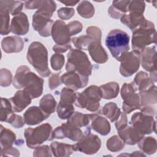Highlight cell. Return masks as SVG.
I'll use <instances>...</instances> for the list:
<instances>
[{
    "mask_svg": "<svg viewBox=\"0 0 157 157\" xmlns=\"http://www.w3.org/2000/svg\"><path fill=\"white\" fill-rule=\"evenodd\" d=\"M43 83V79L31 72L26 66L18 68L13 78V86L18 89L23 88L32 98H36L42 94Z\"/></svg>",
    "mask_w": 157,
    "mask_h": 157,
    "instance_id": "obj_1",
    "label": "cell"
},
{
    "mask_svg": "<svg viewBox=\"0 0 157 157\" xmlns=\"http://www.w3.org/2000/svg\"><path fill=\"white\" fill-rule=\"evenodd\" d=\"M27 59L41 76L47 77L50 75L47 50L41 43L34 42L30 45L27 53Z\"/></svg>",
    "mask_w": 157,
    "mask_h": 157,
    "instance_id": "obj_2",
    "label": "cell"
},
{
    "mask_svg": "<svg viewBox=\"0 0 157 157\" xmlns=\"http://www.w3.org/2000/svg\"><path fill=\"white\" fill-rule=\"evenodd\" d=\"M129 37L128 34L120 29L109 32L105 39V45L112 55L117 60L129 50Z\"/></svg>",
    "mask_w": 157,
    "mask_h": 157,
    "instance_id": "obj_3",
    "label": "cell"
},
{
    "mask_svg": "<svg viewBox=\"0 0 157 157\" xmlns=\"http://www.w3.org/2000/svg\"><path fill=\"white\" fill-rule=\"evenodd\" d=\"M153 42L156 43V31L151 22L147 21L144 25L134 29L132 46L134 50L143 51L146 45Z\"/></svg>",
    "mask_w": 157,
    "mask_h": 157,
    "instance_id": "obj_4",
    "label": "cell"
},
{
    "mask_svg": "<svg viewBox=\"0 0 157 157\" xmlns=\"http://www.w3.org/2000/svg\"><path fill=\"white\" fill-rule=\"evenodd\" d=\"M66 70L77 72L78 74L88 78L91 73L92 66L86 55L78 50H72L67 55Z\"/></svg>",
    "mask_w": 157,
    "mask_h": 157,
    "instance_id": "obj_5",
    "label": "cell"
},
{
    "mask_svg": "<svg viewBox=\"0 0 157 157\" xmlns=\"http://www.w3.org/2000/svg\"><path fill=\"white\" fill-rule=\"evenodd\" d=\"M102 98L100 88L90 86L80 94H77L75 105L94 112L99 107V101Z\"/></svg>",
    "mask_w": 157,
    "mask_h": 157,
    "instance_id": "obj_6",
    "label": "cell"
},
{
    "mask_svg": "<svg viewBox=\"0 0 157 157\" xmlns=\"http://www.w3.org/2000/svg\"><path fill=\"white\" fill-rule=\"evenodd\" d=\"M52 127L48 123H45L36 128H28L25 131V137L26 144L29 148L37 147L47 140H50Z\"/></svg>",
    "mask_w": 157,
    "mask_h": 157,
    "instance_id": "obj_7",
    "label": "cell"
},
{
    "mask_svg": "<svg viewBox=\"0 0 157 157\" xmlns=\"http://www.w3.org/2000/svg\"><path fill=\"white\" fill-rule=\"evenodd\" d=\"M77 94L74 90L64 88L61 93V99L58 105V115L61 119L70 118L74 111L73 103L75 101Z\"/></svg>",
    "mask_w": 157,
    "mask_h": 157,
    "instance_id": "obj_8",
    "label": "cell"
},
{
    "mask_svg": "<svg viewBox=\"0 0 157 157\" xmlns=\"http://www.w3.org/2000/svg\"><path fill=\"white\" fill-rule=\"evenodd\" d=\"M137 90V88L132 83H125L122 86L121 94L124 100L123 108L126 113H129L131 111L140 108L139 95L135 93Z\"/></svg>",
    "mask_w": 157,
    "mask_h": 157,
    "instance_id": "obj_9",
    "label": "cell"
},
{
    "mask_svg": "<svg viewBox=\"0 0 157 157\" xmlns=\"http://www.w3.org/2000/svg\"><path fill=\"white\" fill-rule=\"evenodd\" d=\"M118 61H121V74L124 77L131 76L136 72L139 67L140 53L136 50L129 53L126 52Z\"/></svg>",
    "mask_w": 157,
    "mask_h": 157,
    "instance_id": "obj_10",
    "label": "cell"
},
{
    "mask_svg": "<svg viewBox=\"0 0 157 157\" xmlns=\"http://www.w3.org/2000/svg\"><path fill=\"white\" fill-rule=\"evenodd\" d=\"M101 147V140L94 134H87L85 137H83L81 140L74 145V150H78L86 154H94L96 153Z\"/></svg>",
    "mask_w": 157,
    "mask_h": 157,
    "instance_id": "obj_11",
    "label": "cell"
},
{
    "mask_svg": "<svg viewBox=\"0 0 157 157\" xmlns=\"http://www.w3.org/2000/svg\"><path fill=\"white\" fill-rule=\"evenodd\" d=\"M52 35L57 45L64 46L69 44L71 33L67 25L61 20H57L53 25Z\"/></svg>",
    "mask_w": 157,
    "mask_h": 157,
    "instance_id": "obj_12",
    "label": "cell"
},
{
    "mask_svg": "<svg viewBox=\"0 0 157 157\" xmlns=\"http://www.w3.org/2000/svg\"><path fill=\"white\" fill-rule=\"evenodd\" d=\"M131 123L136 129L142 134H150L153 131V117L146 114L138 112L134 113L131 117Z\"/></svg>",
    "mask_w": 157,
    "mask_h": 157,
    "instance_id": "obj_13",
    "label": "cell"
},
{
    "mask_svg": "<svg viewBox=\"0 0 157 157\" xmlns=\"http://www.w3.org/2000/svg\"><path fill=\"white\" fill-rule=\"evenodd\" d=\"M95 39L91 43L88 48L90 54L93 59L96 63H103L106 62L108 59L107 55L104 48L101 45V31L100 30L96 34H93Z\"/></svg>",
    "mask_w": 157,
    "mask_h": 157,
    "instance_id": "obj_14",
    "label": "cell"
},
{
    "mask_svg": "<svg viewBox=\"0 0 157 157\" xmlns=\"http://www.w3.org/2000/svg\"><path fill=\"white\" fill-rule=\"evenodd\" d=\"M33 26L36 31H37L40 35L47 37L50 34V28L53 21L50 18L36 12L33 15Z\"/></svg>",
    "mask_w": 157,
    "mask_h": 157,
    "instance_id": "obj_15",
    "label": "cell"
},
{
    "mask_svg": "<svg viewBox=\"0 0 157 157\" xmlns=\"http://www.w3.org/2000/svg\"><path fill=\"white\" fill-rule=\"evenodd\" d=\"M61 81L70 88L78 90L85 86L88 83V78L85 77L75 72H68L61 76Z\"/></svg>",
    "mask_w": 157,
    "mask_h": 157,
    "instance_id": "obj_16",
    "label": "cell"
},
{
    "mask_svg": "<svg viewBox=\"0 0 157 157\" xmlns=\"http://www.w3.org/2000/svg\"><path fill=\"white\" fill-rule=\"evenodd\" d=\"M123 141L129 145H134L143 138V134L134 127L128 126L127 124L117 129Z\"/></svg>",
    "mask_w": 157,
    "mask_h": 157,
    "instance_id": "obj_17",
    "label": "cell"
},
{
    "mask_svg": "<svg viewBox=\"0 0 157 157\" xmlns=\"http://www.w3.org/2000/svg\"><path fill=\"white\" fill-rule=\"evenodd\" d=\"M32 97L29 93L25 90L18 91L13 97L10 98L13 110L15 112L22 111L26 108L31 101Z\"/></svg>",
    "mask_w": 157,
    "mask_h": 157,
    "instance_id": "obj_18",
    "label": "cell"
},
{
    "mask_svg": "<svg viewBox=\"0 0 157 157\" xmlns=\"http://www.w3.org/2000/svg\"><path fill=\"white\" fill-rule=\"evenodd\" d=\"M50 115L37 107H31L24 113V121L28 125L37 124L47 119Z\"/></svg>",
    "mask_w": 157,
    "mask_h": 157,
    "instance_id": "obj_19",
    "label": "cell"
},
{
    "mask_svg": "<svg viewBox=\"0 0 157 157\" xmlns=\"http://www.w3.org/2000/svg\"><path fill=\"white\" fill-rule=\"evenodd\" d=\"M29 23L26 14L19 13L12 20L10 31L17 35H25L28 31Z\"/></svg>",
    "mask_w": 157,
    "mask_h": 157,
    "instance_id": "obj_20",
    "label": "cell"
},
{
    "mask_svg": "<svg viewBox=\"0 0 157 157\" xmlns=\"http://www.w3.org/2000/svg\"><path fill=\"white\" fill-rule=\"evenodd\" d=\"M142 57V64L143 67L148 71H156V50L155 47L145 48L143 51Z\"/></svg>",
    "mask_w": 157,
    "mask_h": 157,
    "instance_id": "obj_21",
    "label": "cell"
},
{
    "mask_svg": "<svg viewBox=\"0 0 157 157\" xmlns=\"http://www.w3.org/2000/svg\"><path fill=\"white\" fill-rule=\"evenodd\" d=\"M2 47L7 53L18 52L22 50L23 41L21 38L14 36L4 38L2 41Z\"/></svg>",
    "mask_w": 157,
    "mask_h": 157,
    "instance_id": "obj_22",
    "label": "cell"
},
{
    "mask_svg": "<svg viewBox=\"0 0 157 157\" xmlns=\"http://www.w3.org/2000/svg\"><path fill=\"white\" fill-rule=\"evenodd\" d=\"M91 126L92 128L101 135H107L110 131V126L109 121L104 117L93 115Z\"/></svg>",
    "mask_w": 157,
    "mask_h": 157,
    "instance_id": "obj_23",
    "label": "cell"
},
{
    "mask_svg": "<svg viewBox=\"0 0 157 157\" xmlns=\"http://www.w3.org/2000/svg\"><path fill=\"white\" fill-rule=\"evenodd\" d=\"M12 105L9 101L6 98H1V121L10 123L15 114L13 113Z\"/></svg>",
    "mask_w": 157,
    "mask_h": 157,
    "instance_id": "obj_24",
    "label": "cell"
},
{
    "mask_svg": "<svg viewBox=\"0 0 157 157\" xmlns=\"http://www.w3.org/2000/svg\"><path fill=\"white\" fill-rule=\"evenodd\" d=\"M1 150H5L12 147V144L15 140V134L10 130L4 128L1 126Z\"/></svg>",
    "mask_w": 157,
    "mask_h": 157,
    "instance_id": "obj_25",
    "label": "cell"
},
{
    "mask_svg": "<svg viewBox=\"0 0 157 157\" xmlns=\"http://www.w3.org/2000/svg\"><path fill=\"white\" fill-rule=\"evenodd\" d=\"M51 147L53 155L58 156H68L70 155L73 150H74V145L58 143L54 142L51 144Z\"/></svg>",
    "mask_w": 157,
    "mask_h": 157,
    "instance_id": "obj_26",
    "label": "cell"
},
{
    "mask_svg": "<svg viewBox=\"0 0 157 157\" xmlns=\"http://www.w3.org/2000/svg\"><path fill=\"white\" fill-rule=\"evenodd\" d=\"M102 93V97L104 99H112L115 98L119 90L118 85L115 82H111L99 87Z\"/></svg>",
    "mask_w": 157,
    "mask_h": 157,
    "instance_id": "obj_27",
    "label": "cell"
},
{
    "mask_svg": "<svg viewBox=\"0 0 157 157\" xmlns=\"http://www.w3.org/2000/svg\"><path fill=\"white\" fill-rule=\"evenodd\" d=\"M56 101L51 94L44 96L40 101V108L46 113L50 115L55 109Z\"/></svg>",
    "mask_w": 157,
    "mask_h": 157,
    "instance_id": "obj_28",
    "label": "cell"
},
{
    "mask_svg": "<svg viewBox=\"0 0 157 157\" xmlns=\"http://www.w3.org/2000/svg\"><path fill=\"white\" fill-rule=\"evenodd\" d=\"M1 18V35L7 34L10 31L9 25V9L2 4H0Z\"/></svg>",
    "mask_w": 157,
    "mask_h": 157,
    "instance_id": "obj_29",
    "label": "cell"
},
{
    "mask_svg": "<svg viewBox=\"0 0 157 157\" xmlns=\"http://www.w3.org/2000/svg\"><path fill=\"white\" fill-rule=\"evenodd\" d=\"M103 113L110 119L111 121H114L118 118L120 114V110L113 102H110L105 105L102 109Z\"/></svg>",
    "mask_w": 157,
    "mask_h": 157,
    "instance_id": "obj_30",
    "label": "cell"
},
{
    "mask_svg": "<svg viewBox=\"0 0 157 157\" xmlns=\"http://www.w3.org/2000/svg\"><path fill=\"white\" fill-rule=\"evenodd\" d=\"M0 4L7 7L12 15L18 14L23 8V2L21 1H0Z\"/></svg>",
    "mask_w": 157,
    "mask_h": 157,
    "instance_id": "obj_31",
    "label": "cell"
},
{
    "mask_svg": "<svg viewBox=\"0 0 157 157\" xmlns=\"http://www.w3.org/2000/svg\"><path fill=\"white\" fill-rule=\"evenodd\" d=\"M124 144L123 140H120L117 136L111 137L107 142V148L112 151H117L123 149L124 148Z\"/></svg>",
    "mask_w": 157,
    "mask_h": 157,
    "instance_id": "obj_32",
    "label": "cell"
},
{
    "mask_svg": "<svg viewBox=\"0 0 157 157\" xmlns=\"http://www.w3.org/2000/svg\"><path fill=\"white\" fill-rule=\"evenodd\" d=\"M78 7L83 9H85L84 10H81L78 12V13H79V14L83 17L90 18V17H91L94 14V7H93L92 4L90 2L83 1L80 4V6H78Z\"/></svg>",
    "mask_w": 157,
    "mask_h": 157,
    "instance_id": "obj_33",
    "label": "cell"
},
{
    "mask_svg": "<svg viewBox=\"0 0 157 157\" xmlns=\"http://www.w3.org/2000/svg\"><path fill=\"white\" fill-rule=\"evenodd\" d=\"M51 66L53 70L61 69L64 63V57L63 55L55 54L51 58Z\"/></svg>",
    "mask_w": 157,
    "mask_h": 157,
    "instance_id": "obj_34",
    "label": "cell"
},
{
    "mask_svg": "<svg viewBox=\"0 0 157 157\" xmlns=\"http://www.w3.org/2000/svg\"><path fill=\"white\" fill-rule=\"evenodd\" d=\"M74 13V10L73 9L67 8H61L58 11V17L61 19H68L70 18Z\"/></svg>",
    "mask_w": 157,
    "mask_h": 157,
    "instance_id": "obj_35",
    "label": "cell"
},
{
    "mask_svg": "<svg viewBox=\"0 0 157 157\" xmlns=\"http://www.w3.org/2000/svg\"><path fill=\"white\" fill-rule=\"evenodd\" d=\"M71 35H73L75 34H77L79 32L81 31L82 26L80 22L78 21H72L69 24L67 25Z\"/></svg>",
    "mask_w": 157,
    "mask_h": 157,
    "instance_id": "obj_36",
    "label": "cell"
},
{
    "mask_svg": "<svg viewBox=\"0 0 157 157\" xmlns=\"http://www.w3.org/2000/svg\"><path fill=\"white\" fill-rule=\"evenodd\" d=\"M61 2L66 4V6H75V4L78 3V1H61Z\"/></svg>",
    "mask_w": 157,
    "mask_h": 157,
    "instance_id": "obj_37",
    "label": "cell"
}]
</instances>
